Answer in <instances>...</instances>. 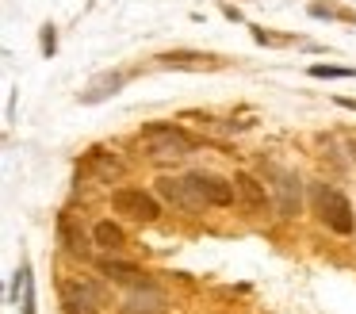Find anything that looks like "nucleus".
<instances>
[{
  "instance_id": "obj_1",
  "label": "nucleus",
  "mask_w": 356,
  "mask_h": 314,
  "mask_svg": "<svg viewBox=\"0 0 356 314\" xmlns=\"http://www.w3.org/2000/svg\"><path fill=\"white\" fill-rule=\"evenodd\" d=\"M138 150L149 161H180L195 150V138L180 130L177 123H146L138 130Z\"/></svg>"
},
{
  "instance_id": "obj_2",
  "label": "nucleus",
  "mask_w": 356,
  "mask_h": 314,
  "mask_svg": "<svg viewBox=\"0 0 356 314\" xmlns=\"http://www.w3.org/2000/svg\"><path fill=\"white\" fill-rule=\"evenodd\" d=\"M310 199H314V214L333 230V234H353L356 230V214H353V203L341 196L337 188H325V184H314L310 188Z\"/></svg>"
},
{
  "instance_id": "obj_3",
  "label": "nucleus",
  "mask_w": 356,
  "mask_h": 314,
  "mask_svg": "<svg viewBox=\"0 0 356 314\" xmlns=\"http://www.w3.org/2000/svg\"><path fill=\"white\" fill-rule=\"evenodd\" d=\"M111 211L123 214L131 222H157L161 219V199L154 191H142V188H115L111 191Z\"/></svg>"
},
{
  "instance_id": "obj_4",
  "label": "nucleus",
  "mask_w": 356,
  "mask_h": 314,
  "mask_svg": "<svg viewBox=\"0 0 356 314\" xmlns=\"http://www.w3.org/2000/svg\"><path fill=\"white\" fill-rule=\"evenodd\" d=\"M184 180L192 184V191L200 196L203 207H230L234 196H238L234 180H226V176H215V173H203V168H192V173H184Z\"/></svg>"
},
{
  "instance_id": "obj_5",
  "label": "nucleus",
  "mask_w": 356,
  "mask_h": 314,
  "mask_svg": "<svg viewBox=\"0 0 356 314\" xmlns=\"http://www.w3.org/2000/svg\"><path fill=\"white\" fill-rule=\"evenodd\" d=\"M62 306L65 314H100L104 291L92 280H65L62 283Z\"/></svg>"
},
{
  "instance_id": "obj_6",
  "label": "nucleus",
  "mask_w": 356,
  "mask_h": 314,
  "mask_svg": "<svg viewBox=\"0 0 356 314\" xmlns=\"http://www.w3.org/2000/svg\"><path fill=\"white\" fill-rule=\"evenodd\" d=\"M234 188H238V199H241L249 219H264L272 211V203H276L272 191L264 188V180H257L253 173H234Z\"/></svg>"
},
{
  "instance_id": "obj_7",
  "label": "nucleus",
  "mask_w": 356,
  "mask_h": 314,
  "mask_svg": "<svg viewBox=\"0 0 356 314\" xmlns=\"http://www.w3.org/2000/svg\"><path fill=\"white\" fill-rule=\"evenodd\" d=\"M276 184H272V191H276V214L280 219H295V214L302 211V180L295 173H287V168H276Z\"/></svg>"
},
{
  "instance_id": "obj_8",
  "label": "nucleus",
  "mask_w": 356,
  "mask_h": 314,
  "mask_svg": "<svg viewBox=\"0 0 356 314\" xmlns=\"http://www.w3.org/2000/svg\"><path fill=\"white\" fill-rule=\"evenodd\" d=\"M165 311H169L165 291L161 288H149V283L131 288V295L123 299V314H165Z\"/></svg>"
},
{
  "instance_id": "obj_9",
  "label": "nucleus",
  "mask_w": 356,
  "mask_h": 314,
  "mask_svg": "<svg viewBox=\"0 0 356 314\" xmlns=\"http://www.w3.org/2000/svg\"><path fill=\"white\" fill-rule=\"evenodd\" d=\"M157 196L161 199H169L172 207H180V211H188V214H195V211H203V203H200V196L192 191V184L184 180V176H161L157 180Z\"/></svg>"
},
{
  "instance_id": "obj_10",
  "label": "nucleus",
  "mask_w": 356,
  "mask_h": 314,
  "mask_svg": "<svg viewBox=\"0 0 356 314\" xmlns=\"http://www.w3.org/2000/svg\"><path fill=\"white\" fill-rule=\"evenodd\" d=\"M85 165L92 168V176H96V180H104V184H115L119 176H123V168H127L123 157H115V150H104V146L88 150Z\"/></svg>"
},
{
  "instance_id": "obj_11",
  "label": "nucleus",
  "mask_w": 356,
  "mask_h": 314,
  "mask_svg": "<svg viewBox=\"0 0 356 314\" xmlns=\"http://www.w3.org/2000/svg\"><path fill=\"white\" fill-rule=\"evenodd\" d=\"M161 69H218L222 61L215 54H203V50H169L157 58Z\"/></svg>"
},
{
  "instance_id": "obj_12",
  "label": "nucleus",
  "mask_w": 356,
  "mask_h": 314,
  "mask_svg": "<svg viewBox=\"0 0 356 314\" xmlns=\"http://www.w3.org/2000/svg\"><path fill=\"white\" fill-rule=\"evenodd\" d=\"M96 268H100V276H108L111 283H127V288H138V283H146V272H142L138 265H131V260L100 257V260H96Z\"/></svg>"
},
{
  "instance_id": "obj_13",
  "label": "nucleus",
  "mask_w": 356,
  "mask_h": 314,
  "mask_svg": "<svg viewBox=\"0 0 356 314\" xmlns=\"http://www.w3.org/2000/svg\"><path fill=\"white\" fill-rule=\"evenodd\" d=\"M127 84V73H96L92 81H88V88L81 92V104H104L108 96H115L119 88Z\"/></svg>"
},
{
  "instance_id": "obj_14",
  "label": "nucleus",
  "mask_w": 356,
  "mask_h": 314,
  "mask_svg": "<svg viewBox=\"0 0 356 314\" xmlns=\"http://www.w3.org/2000/svg\"><path fill=\"white\" fill-rule=\"evenodd\" d=\"M92 242L100 245V249H108V253H119L127 245V234H123L119 222L104 219V222H96V226H92Z\"/></svg>"
},
{
  "instance_id": "obj_15",
  "label": "nucleus",
  "mask_w": 356,
  "mask_h": 314,
  "mask_svg": "<svg viewBox=\"0 0 356 314\" xmlns=\"http://www.w3.org/2000/svg\"><path fill=\"white\" fill-rule=\"evenodd\" d=\"M58 234H62V245L73 253V257H81V260L88 257V237L73 230V219H70V214H62V219H58Z\"/></svg>"
},
{
  "instance_id": "obj_16",
  "label": "nucleus",
  "mask_w": 356,
  "mask_h": 314,
  "mask_svg": "<svg viewBox=\"0 0 356 314\" xmlns=\"http://www.w3.org/2000/svg\"><path fill=\"white\" fill-rule=\"evenodd\" d=\"M310 77H356V69H341V65H310Z\"/></svg>"
},
{
  "instance_id": "obj_17",
  "label": "nucleus",
  "mask_w": 356,
  "mask_h": 314,
  "mask_svg": "<svg viewBox=\"0 0 356 314\" xmlns=\"http://www.w3.org/2000/svg\"><path fill=\"white\" fill-rule=\"evenodd\" d=\"M54 50H58V38H54V27L47 23L42 27V54H54Z\"/></svg>"
},
{
  "instance_id": "obj_18",
  "label": "nucleus",
  "mask_w": 356,
  "mask_h": 314,
  "mask_svg": "<svg viewBox=\"0 0 356 314\" xmlns=\"http://www.w3.org/2000/svg\"><path fill=\"white\" fill-rule=\"evenodd\" d=\"M24 314H35V288H31V280H27V288H24Z\"/></svg>"
}]
</instances>
